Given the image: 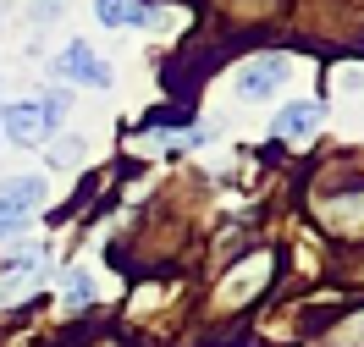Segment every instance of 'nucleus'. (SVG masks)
Masks as SVG:
<instances>
[{"instance_id": "f257e3e1", "label": "nucleus", "mask_w": 364, "mask_h": 347, "mask_svg": "<svg viewBox=\"0 0 364 347\" xmlns=\"http://www.w3.org/2000/svg\"><path fill=\"white\" fill-rule=\"evenodd\" d=\"M50 72H55L61 83H83V89H105V83H111V67H105L83 39H72V45L50 61Z\"/></svg>"}, {"instance_id": "f03ea898", "label": "nucleus", "mask_w": 364, "mask_h": 347, "mask_svg": "<svg viewBox=\"0 0 364 347\" xmlns=\"http://www.w3.org/2000/svg\"><path fill=\"white\" fill-rule=\"evenodd\" d=\"M287 72H293V61H287V55H254L249 67L237 72V99H249V105L271 99V94L287 83Z\"/></svg>"}, {"instance_id": "7ed1b4c3", "label": "nucleus", "mask_w": 364, "mask_h": 347, "mask_svg": "<svg viewBox=\"0 0 364 347\" xmlns=\"http://www.w3.org/2000/svg\"><path fill=\"white\" fill-rule=\"evenodd\" d=\"M55 127L45 121V105L39 99H23V105H11V111L0 116V138L23 143V149H33V143H45Z\"/></svg>"}, {"instance_id": "20e7f679", "label": "nucleus", "mask_w": 364, "mask_h": 347, "mask_svg": "<svg viewBox=\"0 0 364 347\" xmlns=\"http://www.w3.org/2000/svg\"><path fill=\"white\" fill-rule=\"evenodd\" d=\"M320 127H326V111H320L315 99H298V105H282V111H276V133L293 138V143L315 138Z\"/></svg>"}, {"instance_id": "39448f33", "label": "nucleus", "mask_w": 364, "mask_h": 347, "mask_svg": "<svg viewBox=\"0 0 364 347\" xmlns=\"http://www.w3.org/2000/svg\"><path fill=\"white\" fill-rule=\"evenodd\" d=\"M94 17L105 28H127V23H160L155 6H144V0H94Z\"/></svg>"}, {"instance_id": "423d86ee", "label": "nucleus", "mask_w": 364, "mask_h": 347, "mask_svg": "<svg viewBox=\"0 0 364 347\" xmlns=\"http://www.w3.org/2000/svg\"><path fill=\"white\" fill-rule=\"evenodd\" d=\"M45 193H50L45 177H11V182L0 187V204H6V209H23V215H33V209L45 204Z\"/></svg>"}, {"instance_id": "0eeeda50", "label": "nucleus", "mask_w": 364, "mask_h": 347, "mask_svg": "<svg viewBox=\"0 0 364 347\" xmlns=\"http://www.w3.org/2000/svg\"><path fill=\"white\" fill-rule=\"evenodd\" d=\"M61 292H67V309H89V298H94L89 270H67V276H61Z\"/></svg>"}, {"instance_id": "6e6552de", "label": "nucleus", "mask_w": 364, "mask_h": 347, "mask_svg": "<svg viewBox=\"0 0 364 347\" xmlns=\"http://www.w3.org/2000/svg\"><path fill=\"white\" fill-rule=\"evenodd\" d=\"M39 105H45V121H50V127H61V121H67V105H72V99H67V89H55V94H45Z\"/></svg>"}, {"instance_id": "1a4fd4ad", "label": "nucleus", "mask_w": 364, "mask_h": 347, "mask_svg": "<svg viewBox=\"0 0 364 347\" xmlns=\"http://www.w3.org/2000/svg\"><path fill=\"white\" fill-rule=\"evenodd\" d=\"M83 160V138H67V143H55V165H77Z\"/></svg>"}]
</instances>
